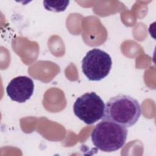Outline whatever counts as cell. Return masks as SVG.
<instances>
[{
    "label": "cell",
    "instance_id": "1",
    "mask_svg": "<svg viewBox=\"0 0 156 156\" xmlns=\"http://www.w3.org/2000/svg\"><path fill=\"white\" fill-rule=\"evenodd\" d=\"M141 114V107L137 100L129 95L118 94L106 103L102 119L129 127L136 123Z\"/></svg>",
    "mask_w": 156,
    "mask_h": 156
},
{
    "label": "cell",
    "instance_id": "2",
    "mask_svg": "<svg viewBox=\"0 0 156 156\" xmlns=\"http://www.w3.org/2000/svg\"><path fill=\"white\" fill-rule=\"evenodd\" d=\"M126 127L112 121L102 120L94 127L91 134L94 146L104 152H113L121 149L127 136Z\"/></svg>",
    "mask_w": 156,
    "mask_h": 156
},
{
    "label": "cell",
    "instance_id": "3",
    "mask_svg": "<svg viewBox=\"0 0 156 156\" xmlns=\"http://www.w3.org/2000/svg\"><path fill=\"white\" fill-rule=\"evenodd\" d=\"M112 60L106 52L98 48L90 50L82 60V69L91 81H99L110 73Z\"/></svg>",
    "mask_w": 156,
    "mask_h": 156
},
{
    "label": "cell",
    "instance_id": "4",
    "mask_svg": "<svg viewBox=\"0 0 156 156\" xmlns=\"http://www.w3.org/2000/svg\"><path fill=\"white\" fill-rule=\"evenodd\" d=\"M105 104L94 92L86 93L76 100L73 105L74 115L85 124L90 125L102 118Z\"/></svg>",
    "mask_w": 156,
    "mask_h": 156
},
{
    "label": "cell",
    "instance_id": "5",
    "mask_svg": "<svg viewBox=\"0 0 156 156\" xmlns=\"http://www.w3.org/2000/svg\"><path fill=\"white\" fill-rule=\"evenodd\" d=\"M34 83L32 79L26 76H18L12 79L6 88L8 96L20 103L29 99L34 93Z\"/></svg>",
    "mask_w": 156,
    "mask_h": 156
},
{
    "label": "cell",
    "instance_id": "6",
    "mask_svg": "<svg viewBox=\"0 0 156 156\" xmlns=\"http://www.w3.org/2000/svg\"><path fill=\"white\" fill-rule=\"evenodd\" d=\"M69 3V1H44L43 5L44 8L49 11L59 12L64 11Z\"/></svg>",
    "mask_w": 156,
    "mask_h": 156
}]
</instances>
